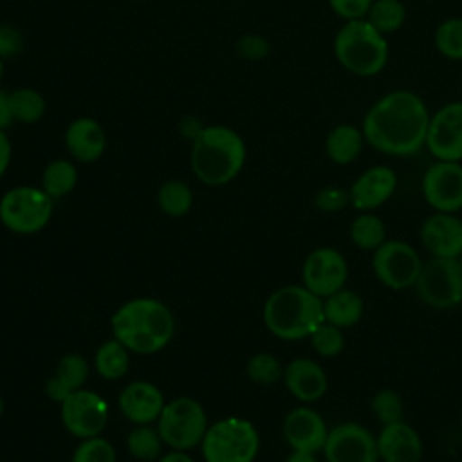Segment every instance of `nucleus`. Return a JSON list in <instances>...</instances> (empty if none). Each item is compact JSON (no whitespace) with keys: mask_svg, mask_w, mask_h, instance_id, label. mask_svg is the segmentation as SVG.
<instances>
[{"mask_svg":"<svg viewBox=\"0 0 462 462\" xmlns=\"http://www.w3.org/2000/svg\"><path fill=\"white\" fill-rule=\"evenodd\" d=\"M365 20L381 34H393L406 22V5L402 0H374Z\"/></svg>","mask_w":462,"mask_h":462,"instance_id":"nucleus-30","label":"nucleus"},{"mask_svg":"<svg viewBox=\"0 0 462 462\" xmlns=\"http://www.w3.org/2000/svg\"><path fill=\"white\" fill-rule=\"evenodd\" d=\"M397 189V175L386 164L366 168L348 188L350 206L357 211H374L381 208Z\"/></svg>","mask_w":462,"mask_h":462,"instance_id":"nucleus-18","label":"nucleus"},{"mask_svg":"<svg viewBox=\"0 0 462 462\" xmlns=\"http://www.w3.org/2000/svg\"><path fill=\"white\" fill-rule=\"evenodd\" d=\"M88 363L79 354H65L56 366L52 377L45 383V393L54 402H63L67 395L81 390L88 379Z\"/></svg>","mask_w":462,"mask_h":462,"instance_id":"nucleus-23","label":"nucleus"},{"mask_svg":"<svg viewBox=\"0 0 462 462\" xmlns=\"http://www.w3.org/2000/svg\"><path fill=\"white\" fill-rule=\"evenodd\" d=\"M112 334L130 352L155 354L162 350L175 334L171 310L155 298H135L123 303L110 319Z\"/></svg>","mask_w":462,"mask_h":462,"instance_id":"nucleus-2","label":"nucleus"},{"mask_svg":"<svg viewBox=\"0 0 462 462\" xmlns=\"http://www.w3.org/2000/svg\"><path fill=\"white\" fill-rule=\"evenodd\" d=\"M200 448L206 462H253L260 437L251 420L227 417L208 426Z\"/></svg>","mask_w":462,"mask_h":462,"instance_id":"nucleus-6","label":"nucleus"},{"mask_svg":"<svg viewBox=\"0 0 462 462\" xmlns=\"http://www.w3.org/2000/svg\"><path fill=\"white\" fill-rule=\"evenodd\" d=\"M430 110L422 97L411 90L397 88L379 97L363 117V135L374 150L408 157L426 144Z\"/></svg>","mask_w":462,"mask_h":462,"instance_id":"nucleus-1","label":"nucleus"},{"mask_svg":"<svg viewBox=\"0 0 462 462\" xmlns=\"http://www.w3.org/2000/svg\"><path fill=\"white\" fill-rule=\"evenodd\" d=\"M424 148L435 161L462 162V101L446 103L431 114Z\"/></svg>","mask_w":462,"mask_h":462,"instance_id":"nucleus-15","label":"nucleus"},{"mask_svg":"<svg viewBox=\"0 0 462 462\" xmlns=\"http://www.w3.org/2000/svg\"><path fill=\"white\" fill-rule=\"evenodd\" d=\"M312 350L321 357H336L345 348V334L343 328L323 321L310 336Z\"/></svg>","mask_w":462,"mask_h":462,"instance_id":"nucleus-36","label":"nucleus"},{"mask_svg":"<svg viewBox=\"0 0 462 462\" xmlns=\"http://www.w3.org/2000/svg\"><path fill=\"white\" fill-rule=\"evenodd\" d=\"M130 350L117 341L116 337L106 339L105 343L99 345V348L96 350L94 356V366L96 372L108 381H116L121 379L130 366Z\"/></svg>","mask_w":462,"mask_h":462,"instance_id":"nucleus-29","label":"nucleus"},{"mask_svg":"<svg viewBox=\"0 0 462 462\" xmlns=\"http://www.w3.org/2000/svg\"><path fill=\"white\" fill-rule=\"evenodd\" d=\"M162 444L164 442L157 428H152L150 424H135V428L126 437L128 453L144 462L159 460L162 455Z\"/></svg>","mask_w":462,"mask_h":462,"instance_id":"nucleus-32","label":"nucleus"},{"mask_svg":"<svg viewBox=\"0 0 462 462\" xmlns=\"http://www.w3.org/2000/svg\"><path fill=\"white\" fill-rule=\"evenodd\" d=\"M235 51L245 61H262L271 54V42L262 34L247 32L235 42Z\"/></svg>","mask_w":462,"mask_h":462,"instance_id":"nucleus-38","label":"nucleus"},{"mask_svg":"<svg viewBox=\"0 0 462 462\" xmlns=\"http://www.w3.org/2000/svg\"><path fill=\"white\" fill-rule=\"evenodd\" d=\"M374 0H328L330 9L345 22L363 20Z\"/></svg>","mask_w":462,"mask_h":462,"instance_id":"nucleus-41","label":"nucleus"},{"mask_svg":"<svg viewBox=\"0 0 462 462\" xmlns=\"http://www.w3.org/2000/svg\"><path fill=\"white\" fill-rule=\"evenodd\" d=\"M348 236L356 247L372 253L388 240L386 226L374 211H359V215L350 222Z\"/></svg>","mask_w":462,"mask_h":462,"instance_id":"nucleus-26","label":"nucleus"},{"mask_svg":"<svg viewBox=\"0 0 462 462\" xmlns=\"http://www.w3.org/2000/svg\"><path fill=\"white\" fill-rule=\"evenodd\" d=\"M363 130L350 123H341L330 128L325 137V153L330 162L346 166L359 159L365 146Z\"/></svg>","mask_w":462,"mask_h":462,"instance_id":"nucleus-24","label":"nucleus"},{"mask_svg":"<svg viewBox=\"0 0 462 462\" xmlns=\"http://www.w3.org/2000/svg\"><path fill=\"white\" fill-rule=\"evenodd\" d=\"M348 280V263L343 253L334 247L312 249L301 265V285L321 300L345 287Z\"/></svg>","mask_w":462,"mask_h":462,"instance_id":"nucleus-13","label":"nucleus"},{"mask_svg":"<svg viewBox=\"0 0 462 462\" xmlns=\"http://www.w3.org/2000/svg\"><path fill=\"white\" fill-rule=\"evenodd\" d=\"M2 413H4V399L0 397V417H2Z\"/></svg>","mask_w":462,"mask_h":462,"instance_id":"nucleus-48","label":"nucleus"},{"mask_svg":"<svg viewBox=\"0 0 462 462\" xmlns=\"http://www.w3.org/2000/svg\"><path fill=\"white\" fill-rule=\"evenodd\" d=\"M321 453L327 462H379L375 435L357 422L332 426Z\"/></svg>","mask_w":462,"mask_h":462,"instance_id":"nucleus-12","label":"nucleus"},{"mask_svg":"<svg viewBox=\"0 0 462 462\" xmlns=\"http://www.w3.org/2000/svg\"><path fill=\"white\" fill-rule=\"evenodd\" d=\"M422 197L433 211L457 213L462 209V162L435 161L420 180Z\"/></svg>","mask_w":462,"mask_h":462,"instance_id":"nucleus-14","label":"nucleus"},{"mask_svg":"<svg viewBox=\"0 0 462 462\" xmlns=\"http://www.w3.org/2000/svg\"><path fill=\"white\" fill-rule=\"evenodd\" d=\"M285 462H318V458H316V453L291 451V455L285 458Z\"/></svg>","mask_w":462,"mask_h":462,"instance_id":"nucleus-46","label":"nucleus"},{"mask_svg":"<svg viewBox=\"0 0 462 462\" xmlns=\"http://www.w3.org/2000/svg\"><path fill=\"white\" fill-rule=\"evenodd\" d=\"M283 383L292 397L309 404L319 401L328 388L323 366L310 357H296L283 366Z\"/></svg>","mask_w":462,"mask_h":462,"instance_id":"nucleus-21","label":"nucleus"},{"mask_svg":"<svg viewBox=\"0 0 462 462\" xmlns=\"http://www.w3.org/2000/svg\"><path fill=\"white\" fill-rule=\"evenodd\" d=\"M78 168L70 159H54L42 171L40 188L54 200L69 195L78 184Z\"/></svg>","mask_w":462,"mask_h":462,"instance_id":"nucleus-28","label":"nucleus"},{"mask_svg":"<svg viewBox=\"0 0 462 462\" xmlns=\"http://www.w3.org/2000/svg\"><path fill=\"white\" fill-rule=\"evenodd\" d=\"M4 69H5V61L0 58V81H2V78H4Z\"/></svg>","mask_w":462,"mask_h":462,"instance_id":"nucleus-47","label":"nucleus"},{"mask_svg":"<svg viewBox=\"0 0 462 462\" xmlns=\"http://www.w3.org/2000/svg\"><path fill=\"white\" fill-rule=\"evenodd\" d=\"M9 106L14 123L34 125L43 119L47 101L42 92L32 87H16L9 90Z\"/></svg>","mask_w":462,"mask_h":462,"instance_id":"nucleus-27","label":"nucleus"},{"mask_svg":"<svg viewBox=\"0 0 462 462\" xmlns=\"http://www.w3.org/2000/svg\"><path fill=\"white\" fill-rule=\"evenodd\" d=\"M247 159L242 135L226 125H206L191 141V171L206 186H224L238 177Z\"/></svg>","mask_w":462,"mask_h":462,"instance_id":"nucleus-3","label":"nucleus"},{"mask_svg":"<svg viewBox=\"0 0 462 462\" xmlns=\"http://www.w3.org/2000/svg\"><path fill=\"white\" fill-rule=\"evenodd\" d=\"M370 411L381 426L404 420V402L401 393L392 388L377 390L370 399Z\"/></svg>","mask_w":462,"mask_h":462,"instance_id":"nucleus-34","label":"nucleus"},{"mask_svg":"<svg viewBox=\"0 0 462 462\" xmlns=\"http://www.w3.org/2000/svg\"><path fill=\"white\" fill-rule=\"evenodd\" d=\"M206 125H202L195 116H186L179 121V132L191 143L204 128Z\"/></svg>","mask_w":462,"mask_h":462,"instance_id":"nucleus-43","label":"nucleus"},{"mask_svg":"<svg viewBox=\"0 0 462 462\" xmlns=\"http://www.w3.org/2000/svg\"><path fill=\"white\" fill-rule=\"evenodd\" d=\"M419 2H433V0H419Z\"/></svg>","mask_w":462,"mask_h":462,"instance_id":"nucleus-50","label":"nucleus"},{"mask_svg":"<svg viewBox=\"0 0 462 462\" xmlns=\"http://www.w3.org/2000/svg\"><path fill=\"white\" fill-rule=\"evenodd\" d=\"M52 199L36 186H14L0 199V222L13 233L42 231L52 217Z\"/></svg>","mask_w":462,"mask_h":462,"instance_id":"nucleus-8","label":"nucleus"},{"mask_svg":"<svg viewBox=\"0 0 462 462\" xmlns=\"http://www.w3.org/2000/svg\"><path fill=\"white\" fill-rule=\"evenodd\" d=\"M458 262H460V265H462V254H460V256H458Z\"/></svg>","mask_w":462,"mask_h":462,"instance_id":"nucleus-49","label":"nucleus"},{"mask_svg":"<svg viewBox=\"0 0 462 462\" xmlns=\"http://www.w3.org/2000/svg\"><path fill=\"white\" fill-rule=\"evenodd\" d=\"M13 116H11V106H9V92L0 88V130H5L13 125Z\"/></svg>","mask_w":462,"mask_h":462,"instance_id":"nucleus-44","label":"nucleus"},{"mask_svg":"<svg viewBox=\"0 0 462 462\" xmlns=\"http://www.w3.org/2000/svg\"><path fill=\"white\" fill-rule=\"evenodd\" d=\"M422 260L408 242L388 238L372 254V271L375 278L392 291L411 289L422 269Z\"/></svg>","mask_w":462,"mask_h":462,"instance_id":"nucleus-10","label":"nucleus"},{"mask_svg":"<svg viewBox=\"0 0 462 462\" xmlns=\"http://www.w3.org/2000/svg\"><path fill=\"white\" fill-rule=\"evenodd\" d=\"M375 440L379 462H420L424 453L419 431L406 420L381 426Z\"/></svg>","mask_w":462,"mask_h":462,"instance_id":"nucleus-20","label":"nucleus"},{"mask_svg":"<svg viewBox=\"0 0 462 462\" xmlns=\"http://www.w3.org/2000/svg\"><path fill=\"white\" fill-rule=\"evenodd\" d=\"M25 38L22 31L9 23H0V58L4 61L18 56L23 51Z\"/></svg>","mask_w":462,"mask_h":462,"instance_id":"nucleus-40","label":"nucleus"},{"mask_svg":"<svg viewBox=\"0 0 462 462\" xmlns=\"http://www.w3.org/2000/svg\"><path fill=\"white\" fill-rule=\"evenodd\" d=\"M348 204H350L348 189L341 186H323L314 195V206L323 213H339Z\"/></svg>","mask_w":462,"mask_h":462,"instance_id":"nucleus-39","label":"nucleus"},{"mask_svg":"<svg viewBox=\"0 0 462 462\" xmlns=\"http://www.w3.org/2000/svg\"><path fill=\"white\" fill-rule=\"evenodd\" d=\"M63 143L69 155L76 162L90 164L103 157L108 144V137L103 125L97 119L90 116H79L67 125Z\"/></svg>","mask_w":462,"mask_h":462,"instance_id":"nucleus-19","label":"nucleus"},{"mask_svg":"<svg viewBox=\"0 0 462 462\" xmlns=\"http://www.w3.org/2000/svg\"><path fill=\"white\" fill-rule=\"evenodd\" d=\"M60 406L65 430L81 440L97 437L108 422V404L92 390H76Z\"/></svg>","mask_w":462,"mask_h":462,"instance_id":"nucleus-11","label":"nucleus"},{"mask_svg":"<svg viewBox=\"0 0 462 462\" xmlns=\"http://www.w3.org/2000/svg\"><path fill=\"white\" fill-rule=\"evenodd\" d=\"M157 462H195L186 451H179V449H171L166 455H161Z\"/></svg>","mask_w":462,"mask_h":462,"instance_id":"nucleus-45","label":"nucleus"},{"mask_svg":"<svg viewBox=\"0 0 462 462\" xmlns=\"http://www.w3.org/2000/svg\"><path fill=\"white\" fill-rule=\"evenodd\" d=\"M13 159V144L5 130H0V179L5 175Z\"/></svg>","mask_w":462,"mask_h":462,"instance_id":"nucleus-42","label":"nucleus"},{"mask_svg":"<svg viewBox=\"0 0 462 462\" xmlns=\"http://www.w3.org/2000/svg\"><path fill=\"white\" fill-rule=\"evenodd\" d=\"M157 431L171 449L188 451L199 446L208 431L206 411L191 397H175L164 404L157 419Z\"/></svg>","mask_w":462,"mask_h":462,"instance_id":"nucleus-7","label":"nucleus"},{"mask_svg":"<svg viewBox=\"0 0 462 462\" xmlns=\"http://www.w3.org/2000/svg\"><path fill=\"white\" fill-rule=\"evenodd\" d=\"M137 2H143V0H137Z\"/></svg>","mask_w":462,"mask_h":462,"instance_id":"nucleus-51","label":"nucleus"},{"mask_svg":"<svg viewBox=\"0 0 462 462\" xmlns=\"http://www.w3.org/2000/svg\"><path fill=\"white\" fill-rule=\"evenodd\" d=\"M245 374L253 383L260 386H271L283 377V366L276 356L269 352H258L249 357Z\"/></svg>","mask_w":462,"mask_h":462,"instance_id":"nucleus-35","label":"nucleus"},{"mask_svg":"<svg viewBox=\"0 0 462 462\" xmlns=\"http://www.w3.org/2000/svg\"><path fill=\"white\" fill-rule=\"evenodd\" d=\"M334 56L339 65L359 78L377 76L388 63L390 43L365 18L345 22L334 36Z\"/></svg>","mask_w":462,"mask_h":462,"instance_id":"nucleus-5","label":"nucleus"},{"mask_svg":"<svg viewBox=\"0 0 462 462\" xmlns=\"http://www.w3.org/2000/svg\"><path fill=\"white\" fill-rule=\"evenodd\" d=\"M157 204L168 217H184L193 206V191L184 180L170 179L161 184L157 191Z\"/></svg>","mask_w":462,"mask_h":462,"instance_id":"nucleus-31","label":"nucleus"},{"mask_svg":"<svg viewBox=\"0 0 462 462\" xmlns=\"http://www.w3.org/2000/svg\"><path fill=\"white\" fill-rule=\"evenodd\" d=\"M262 318L278 339L300 341L325 321L323 300L305 285H283L267 296Z\"/></svg>","mask_w":462,"mask_h":462,"instance_id":"nucleus-4","label":"nucleus"},{"mask_svg":"<svg viewBox=\"0 0 462 462\" xmlns=\"http://www.w3.org/2000/svg\"><path fill=\"white\" fill-rule=\"evenodd\" d=\"M282 431L292 451L318 453L325 446L328 426L316 410L309 406H298L285 415Z\"/></svg>","mask_w":462,"mask_h":462,"instance_id":"nucleus-17","label":"nucleus"},{"mask_svg":"<svg viewBox=\"0 0 462 462\" xmlns=\"http://www.w3.org/2000/svg\"><path fill=\"white\" fill-rule=\"evenodd\" d=\"M70 462H116V449L99 435L83 439L74 449Z\"/></svg>","mask_w":462,"mask_h":462,"instance_id":"nucleus-37","label":"nucleus"},{"mask_svg":"<svg viewBox=\"0 0 462 462\" xmlns=\"http://www.w3.org/2000/svg\"><path fill=\"white\" fill-rule=\"evenodd\" d=\"M121 413L134 424H152L164 408L162 392L148 381L128 383L117 399Z\"/></svg>","mask_w":462,"mask_h":462,"instance_id":"nucleus-22","label":"nucleus"},{"mask_svg":"<svg viewBox=\"0 0 462 462\" xmlns=\"http://www.w3.org/2000/svg\"><path fill=\"white\" fill-rule=\"evenodd\" d=\"M365 314L363 298L352 289H339L330 296L323 298V318L339 328H350L359 323Z\"/></svg>","mask_w":462,"mask_h":462,"instance_id":"nucleus-25","label":"nucleus"},{"mask_svg":"<svg viewBox=\"0 0 462 462\" xmlns=\"http://www.w3.org/2000/svg\"><path fill=\"white\" fill-rule=\"evenodd\" d=\"M437 51L453 61H462V16H451L440 22L433 34Z\"/></svg>","mask_w":462,"mask_h":462,"instance_id":"nucleus-33","label":"nucleus"},{"mask_svg":"<svg viewBox=\"0 0 462 462\" xmlns=\"http://www.w3.org/2000/svg\"><path fill=\"white\" fill-rule=\"evenodd\" d=\"M422 247L437 258H458L462 254V218L457 213L433 211L419 229Z\"/></svg>","mask_w":462,"mask_h":462,"instance_id":"nucleus-16","label":"nucleus"},{"mask_svg":"<svg viewBox=\"0 0 462 462\" xmlns=\"http://www.w3.org/2000/svg\"><path fill=\"white\" fill-rule=\"evenodd\" d=\"M419 300L431 309L446 310L462 301V265L458 258H437L422 263L413 285Z\"/></svg>","mask_w":462,"mask_h":462,"instance_id":"nucleus-9","label":"nucleus"}]
</instances>
